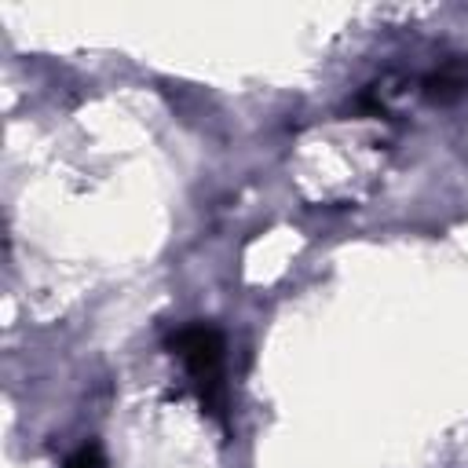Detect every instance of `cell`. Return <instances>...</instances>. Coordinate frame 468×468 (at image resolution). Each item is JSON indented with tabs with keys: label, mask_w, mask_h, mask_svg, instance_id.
I'll return each instance as SVG.
<instances>
[{
	"label": "cell",
	"mask_w": 468,
	"mask_h": 468,
	"mask_svg": "<svg viewBox=\"0 0 468 468\" xmlns=\"http://www.w3.org/2000/svg\"><path fill=\"white\" fill-rule=\"evenodd\" d=\"M62 468H106V453H102L99 442H84V446H77V450L66 457Z\"/></svg>",
	"instance_id": "cell-2"
},
{
	"label": "cell",
	"mask_w": 468,
	"mask_h": 468,
	"mask_svg": "<svg viewBox=\"0 0 468 468\" xmlns=\"http://www.w3.org/2000/svg\"><path fill=\"white\" fill-rule=\"evenodd\" d=\"M172 355L183 362L190 388L197 391V402L216 420H227V380H223V336L208 322H190L168 340Z\"/></svg>",
	"instance_id": "cell-1"
}]
</instances>
